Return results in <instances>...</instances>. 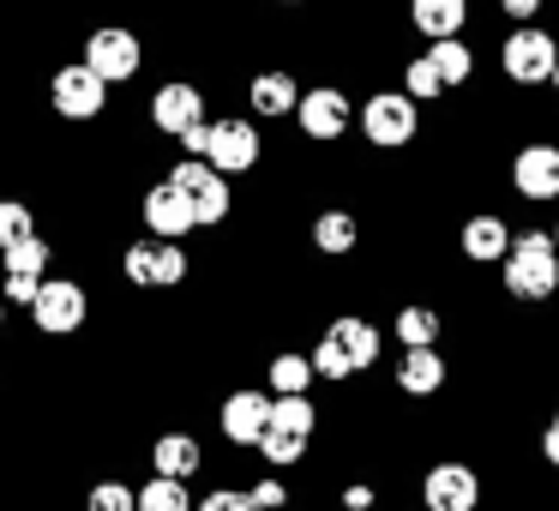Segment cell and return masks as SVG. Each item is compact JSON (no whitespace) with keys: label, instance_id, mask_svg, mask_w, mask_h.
Listing matches in <instances>:
<instances>
[{"label":"cell","instance_id":"4316f807","mask_svg":"<svg viewBox=\"0 0 559 511\" xmlns=\"http://www.w3.org/2000/svg\"><path fill=\"white\" fill-rule=\"evenodd\" d=\"M49 259H55V247L43 241V235H25V241H13L7 247V271H49Z\"/></svg>","mask_w":559,"mask_h":511},{"label":"cell","instance_id":"e0dca14e","mask_svg":"<svg viewBox=\"0 0 559 511\" xmlns=\"http://www.w3.org/2000/svg\"><path fill=\"white\" fill-rule=\"evenodd\" d=\"M199 463H205V445L193 433H157V445H151V470L175 475V482H193Z\"/></svg>","mask_w":559,"mask_h":511},{"label":"cell","instance_id":"30bf717a","mask_svg":"<svg viewBox=\"0 0 559 511\" xmlns=\"http://www.w3.org/2000/svg\"><path fill=\"white\" fill-rule=\"evenodd\" d=\"M85 61L97 67L109 85H127V79L139 73V61H145V49H139V37L133 31H121V25H103L97 37L85 43Z\"/></svg>","mask_w":559,"mask_h":511},{"label":"cell","instance_id":"44dd1931","mask_svg":"<svg viewBox=\"0 0 559 511\" xmlns=\"http://www.w3.org/2000/svg\"><path fill=\"white\" fill-rule=\"evenodd\" d=\"M313 379H319V367H313V355H301V349L271 355V367H265V385L277 391V397H289V391H307Z\"/></svg>","mask_w":559,"mask_h":511},{"label":"cell","instance_id":"9c48e42d","mask_svg":"<svg viewBox=\"0 0 559 511\" xmlns=\"http://www.w3.org/2000/svg\"><path fill=\"white\" fill-rule=\"evenodd\" d=\"M145 229L157 235V241H187V235L199 229V211H193V199H187L175 181L151 187V193H145Z\"/></svg>","mask_w":559,"mask_h":511},{"label":"cell","instance_id":"ab89813d","mask_svg":"<svg viewBox=\"0 0 559 511\" xmlns=\"http://www.w3.org/2000/svg\"><path fill=\"white\" fill-rule=\"evenodd\" d=\"M554 97H559V73H554Z\"/></svg>","mask_w":559,"mask_h":511},{"label":"cell","instance_id":"ffe728a7","mask_svg":"<svg viewBox=\"0 0 559 511\" xmlns=\"http://www.w3.org/2000/svg\"><path fill=\"white\" fill-rule=\"evenodd\" d=\"M247 103H253L259 115H295L301 109V85H295L289 73H259L253 91H247Z\"/></svg>","mask_w":559,"mask_h":511},{"label":"cell","instance_id":"f546056e","mask_svg":"<svg viewBox=\"0 0 559 511\" xmlns=\"http://www.w3.org/2000/svg\"><path fill=\"white\" fill-rule=\"evenodd\" d=\"M85 511H139V494L127 482H97L85 494Z\"/></svg>","mask_w":559,"mask_h":511},{"label":"cell","instance_id":"ac0fdd59","mask_svg":"<svg viewBox=\"0 0 559 511\" xmlns=\"http://www.w3.org/2000/svg\"><path fill=\"white\" fill-rule=\"evenodd\" d=\"M409 19H415V31H421L427 43H445V37L463 31L469 0H409Z\"/></svg>","mask_w":559,"mask_h":511},{"label":"cell","instance_id":"6da1fadb","mask_svg":"<svg viewBox=\"0 0 559 511\" xmlns=\"http://www.w3.org/2000/svg\"><path fill=\"white\" fill-rule=\"evenodd\" d=\"M506 289L518 301H554L559 295V247L554 235L542 229H523L506 253Z\"/></svg>","mask_w":559,"mask_h":511},{"label":"cell","instance_id":"d4e9b609","mask_svg":"<svg viewBox=\"0 0 559 511\" xmlns=\"http://www.w3.org/2000/svg\"><path fill=\"white\" fill-rule=\"evenodd\" d=\"M139 511H199V506H193V494H187V482L157 475V482L139 487Z\"/></svg>","mask_w":559,"mask_h":511},{"label":"cell","instance_id":"60d3db41","mask_svg":"<svg viewBox=\"0 0 559 511\" xmlns=\"http://www.w3.org/2000/svg\"><path fill=\"white\" fill-rule=\"evenodd\" d=\"M554 247H559V223H554Z\"/></svg>","mask_w":559,"mask_h":511},{"label":"cell","instance_id":"3957f363","mask_svg":"<svg viewBox=\"0 0 559 511\" xmlns=\"http://www.w3.org/2000/svg\"><path fill=\"white\" fill-rule=\"evenodd\" d=\"M121 271H127L133 289H181L187 283V253H181V241H157V235H151V241L127 247Z\"/></svg>","mask_w":559,"mask_h":511},{"label":"cell","instance_id":"2e32d148","mask_svg":"<svg viewBox=\"0 0 559 511\" xmlns=\"http://www.w3.org/2000/svg\"><path fill=\"white\" fill-rule=\"evenodd\" d=\"M391 385H397L403 397H433V391L445 385V355H439V349H403L397 379H391Z\"/></svg>","mask_w":559,"mask_h":511},{"label":"cell","instance_id":"836d02e7","mask_svg":"<svg viewBox=\"0 0 559 511\" xmlns=\"http://www.w3.org/2000/svg\"><path fill=\"white\" fill-rule=\"evenodd\" d=\"M253 499H259L265 511H277V506H289V487H283V482H259V487H253Z\"/></svg>","mask_w":559,"mask_h":511},{"label":"cell","instance_id":"cb8c5ba5","mask_svg":"<svg viewBox=\"0 0 559 511\" xmlns=\"http://www.w3.org/2000/svg\"><path fill=\"white\" fill-rule=\"evenodd\" d=\"M427 61L439 67V79H445V91H451V85H463V79L475 73V55H469V43H463V37H445V43H433V49H427Z\"/></svg>","mask_w":559,"mask_h":511},{"label":"cell","instance_id":"83f0119b","mask_svg":"<svg viewBox=\"0 0 559 511\" xmlns=\"http://www.w3.org/2000/svg\"><path fill=\"white\" fill-rule=\"evenodd\" d=\"M403 91H409L415 103H421V97H445V79H439V67L427 61V55H415V61L403 67Z\"/></svg>","mask_w":559,"mask_h":511},{"label":"cell","instance_id":"5bb4252c","mask_svg":"<svg viewBox=\"0 0 559 511\" xmlns=\"http://www.w3.org/2000/svg\"><path fill=\"white\" fill-rule=\"evenodd\" d=\"M349 97L343 91H331V85H319V91H307L301 97V109H295V121H301V133L307 139H319V145H331V139H343L349 133Z\"/></svg>","mask_w":559,"mask_h":511},{"label":"cell","instance_id":"e575fe53","mask_svg":"<svg viewBox=\"0 0 559 511\" xmlns=\"http://www.w3.org/2000/svg\"><path fill=\"white\" fill-rule=\"evenodd\" d=\"M343 506H349V511H373V487H361V482L343 487Z\"/></svg>","mask_w":559,"mask_h":511},{"label":"cell","instance_id":"8992f818","mask_svg":"<svg viewBox=\"0 0 559 511\" xmlns=\"http://www.w3.org/2000/svg\"><path fill=\"white\" fill-rule=\"evenodd\" d=\"M49 97L67 121H91V115H103V103H109V79L91 61H79V67H61V73H55Z\"/></svg>","mask_w":559,"mask_h":511},{"label":"cell","instance_id":"8d00e7d4","mask_svg":"<svg viewBox=\"0 0 559 511\" xmlns=\"http://www.w3.org/2000/svg\"><path fill=\"white\" fill-rule=\"evenodd\" d=\"M499 7H506L511 19H535V7H542V0H499Z\"/></svg>","mask_w":559,"mask_h":511},{"label":"cell","instance_id":"f35d334b","mask_svg":"<svg viewBox=\"0 0 559 511\" xmlns=\"http://www.w3.org/2000/svg\"><path fill=\"white\" fill-rule=\"evenodd\" d=\"M0 319H7V295H0Z\"/></svg>","mask_w":559,"mask_h":511},{"label":"cell","instance_id":"52a82bcc","mask_svg":"<svg viewBox=\"0 0 559 511\" xmlns=\"http://www.w3.org/2000/svg\"><path fill=\"white\" fill-rule=\"evenodd\" d=\"M271 415H277V397L241 385V391H229V397H223L217 421H223V439H229V445H259V439L271 433Z\"/></svg>","mask_w":559,"mask_h":511},{"label":"cell","instance_id":"d6986e66","mask_svg":"<svg viewBox=\"0 0 559 511\" xmlns=\"http://www.w3.org/2000/svg\"><path fill=\"white\" fill-rule=\"evenodd\" d=\"M331 337L349 349V361H355V373H367V367L379 361V325L373 319H355V313H343V319H331Z\"/></svg>","mask_w":559,"mask_h":511},{"label":"cell","instance_id":"9a60e30c","mask_svg":"<svg viewBox=\"0 0 559 511\" xmlns=\"http://www.w3.org/2000/svg\"><path fill=\"white\" fill-rule=\"evenodd\" d=\"M511 241H518V235H511V223L493 217V211H481V217L463 223V253H469L475 265H493V259H506Z\"/></svg>","mask_w":559,"mask_h":511},{"label":"cell","instance_id":"d590c367","mask_svg":"<svg viewBox=\"0 0 559 511\" xmlns=\"http://www.w3.org/2000/svg\"><path fill=\"white\" fill-rule=\"evenodd\" d=\"M542 457L559 470V409H554V421H547V433H542Z\"/></svg>","mask_w":559,"mask_h":511},{"label":"cell","instance_id":"4dcf8cb0","mask_svg":"<svg viewBox=\"0 0 559 511\" xmlns=\"http://www.w3.org/2000/svg\"><path fill=\"white\" fill-rule=\"evenodd\" d=\"M25 235H37V223H31V205H19V199H0V247L25 241Z\"/></svg>","mask_w":559,"mask_h":511},{"label":"cell","instance_id":"b9f144b4","mask_svg":"<svg viewBox=\"0 0 559 511\" xmlns=\"http://www.w3.org/2000/svg\"><path fill=\"white\" fill-rule=\"evenodd\" d=\"M283 7H295V0H283Z\"/></svg>","mask_w":559,"mask_h":511},{"label":"cell","instance_id":"4fadbf2b","mask_svg":"<svg viewBox=\"0 0 559 511\" xmlns=\"http://www.w3.org/2000/svg\"><path fill=\"white\" fill-rule=\"evenodd\" d=\"M151 121H157L163 133L187 139L193 127H205V97H199L187 79H175V85H157V91H151Z\"/></svg>","mask_w":559,"mask_h":511},{"label":"cell","instance_id":"8fae6325","mask_svg":"<svg viewBox=\"0 0 559 511\" xmlns=\"http://www.w3.org/2000/svg\"><path fill=\"white\" fill-rule=\"evenodd\" d=\"M421 499H427V511H475L481 475H475L469 463H433L427 482H421Z\"/></svg>","mask_w":559,"mask_h":511},{"label":"cell","instance_id":"7402d4cb","mask_svg":"<svg viewBox=\"0 0 559 511\" xmlns=\"http://www.w3.org/2000/svg\"><path fill=\"white\" fill-rule=\"evenodd\" d=\"M355 241H361V229H355L349 211H325V217L313 223V247H319V253H331V259L355 253Z\"/></svg>","mask_w":559,"mask_h":511},{"label":"cell","instance_id":"7c38bea8","mask_svg":"<svg viewBox=\"0 0 559 511\" xmlns=\"http://www.w3.org/2000/svg\"><path fill=\"white\" fill-rule=\"evenodd\" d=\"M511 187H518L530 205L559 199V145H523L518 163H511Z\"/></svg>","mask_w":559,"mask_h":511},{"label":"cell","instance_id":"484cf974","mask_svg":"<svg viewBox=\"0 0 559 511\" xmlns=\"http://www.w3.org/2000/svg\"><path fill=\"white\" fill-rule=\"evenodd\" d=\"M259 457H265L271 470H289V463L307 457V439H301V433H283V427H271V433L259 439Z\"/></svg>","mask_w":559,"mask_h":511},{"label":"cell","instance_id":"1f68e13d","mask_svg":"<svg viewBox=\"0 0 559 511\" xmlns=\"http://www.w3.org/2000/svg\"><path fill=\"white\" fill-rule=\"evenodd\" d=\"M0 295H7V301H19V307H37V295H43V277H37V271H7V283H0Z\"/></svg>","mask_w":559,"mask_h":511},{"label":"cell","instance_id":"d6a6232c","mask_svg":"<svg viewBox=\"0 0 559 511\" xmlns=\"http://www.w3.org/2000/svg\"><path fill=\"white\" fill-rule=\"evenodd\" d=\"M199 511H265L253 494H235V487H217V494L199 499Z\"/></svg>","mask_w":559,"mask_h":511},{"label":"cell","instance_id":"ba28073f","mask_svg":"<svg viewBox=\"0 0 559 511\" xmlns=\"http://www.w3.org/2000/svg\"><path fill=\"white\" fill-rule=\"evenodd\" d=\"M205 157L217 163L223 175H247L259 169V127L241 121V115H223V121H211V145Z\"/></svg>","mask_w":559,"mask_h":511},{"label":"cell","instance_id":"f1b7e54d","mask_svg":"<svg viewBox=\"0 0 559 511\" xmlns=\"http://www.w3.org/2000/svg\"><path fill=\"white\" fill-rule=\"evenodd\" d=\"M313 367H319V379H355V361H349V349H343L337 337H319L313 343Z\"/></svg>","mask_w":559,"mask_h":511},{"label":"cell","instance_id":"74e56055","mask_svg":"<svg viewBox=\"0 0 559 511\" xmlns=\"http://www.w3.org/2000/svg\"><path fill=\"white\" fill-rule=\"evenodd\" d=\"M0 283H7V247H0Z\"/></svg>","mask_w":559,"mask_h":511},{"label":"cell","instance_id":"603a6c76","mask_svg":"<svg viewBox=\"0 0 559 511\" xmlns=\"http://www.w3.org/2000/svg\"><path fill=\"white\" fill-rule=\"evenodd\" d=\"M397 343L403 349H433V337H439V313L433 307H397Z\"/></svg>","mask_w":559,"mask_h":511},{"label":"cell","instance_id":"5b68a950","mask_svg":"<svg viewBox=\"0 0 559 511\" xmlns=\"http://www.w3.org/2000/svg\"><path fill=\"white\" fill-rule=\"evenodd\" d=\"M91 301H85V283L73 277H43V295L37 307H31V319H37L43 337H73L79 325H85Z\"/></svg>","mask_w":559,"mask_h":511},{"label":"cell","instance_id":"7a4b0ae2","mask_svg":"<svg viewBox=\"0 0 559 511\" xmlns=\"http://www.w3.org/2000/svg\"><path fill=\"white\" fill-rule=\"evenodd\" d=\"M415 127H421V115H415V97H409V91H379V97H367V109H361L367 145L403 151V145L415 139Z\"/></svg>","mask_w":559,"mask_h":511},{"label":"cell","instance_id":"277c9868","mask_svg":"<svg viewBox=\"0 0 559 511\" xmlns=\"http://www.w3.org/2000/svg\"><path fill=\"white\" fill-rule=\"evenodd\" d=\"M499 61H506V79H518V85H547V79L559 73V43L547 37V31L523 25V31L506 37Z\"/></svg>","mask_w":559,"mask_h":511}]
</instances>
